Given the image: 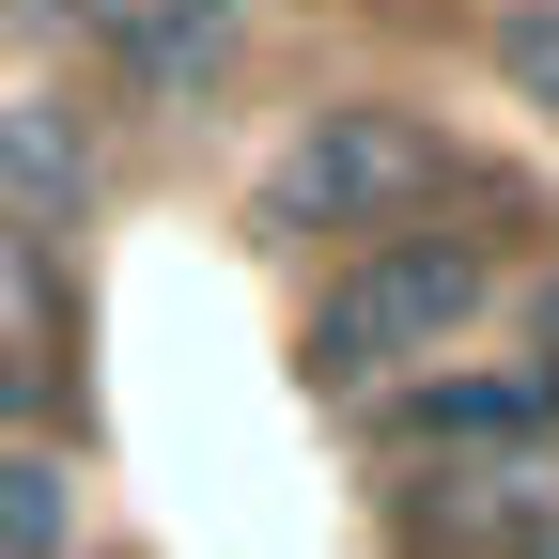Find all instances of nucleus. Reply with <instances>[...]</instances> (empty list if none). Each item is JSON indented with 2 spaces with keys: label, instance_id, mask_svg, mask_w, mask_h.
Returning a JSON list of instances; mask_svg holds the SVG:
<instances>
[{
  "label": "nucleus",
  "instance_id": "obj_1",
  "mask_svg": "<svg viewBox=\"0 0 559 559\" xmlns=\"http://www.w3.org/2000/svg\"><path fill=\"white\" fill-rule=\"evenodd\" d=\"M466 311H481V249H451V234H373L358 264L311 296V326H296V373L326 389V404H358V389H404V373H436L451 342H466Z\"/></svg>",
  "mask_w": 559,
  "mask_h": 559
},
{
  "label": "nucleus",
  "instance_id": "obj_2",
  "mask_svg": "<svg viewBox=\"0 0 559 559\" xmlns=\"http://www.w3.org/2000/svg\"><path fill=\"white\" fill-rule=\"evenodd\" d=\"M419 187H436V140L404 109H326V124H296L264 156V234H373Z\"/></svg>",
  "mask_w": 559,
  "mask_h": 559
},
{
  "label": "nucleus",
  "instance_id": "obj_3",
  "mask_svg": "<svg viewBox=\"0 0 559 559\" xmlns=\"http://www.w3.org/2000/svg\"><path fill=\"white\" fill-rule=\"evenodd\" d=\"M389 436H404V451H481V466H513V451L544 436V389H528V373H419V389L389 404Z\"/></svg>",
  "mask_w": 559,
  "mask_h": 559
},
{
  "label": "nucleus",
  "instance_id": "obj_4",
  "mask_svg": "<svg viewBox=\"0 0 559 559\" xmlns=\"http://www.w3.org/2000/svg\"><path fill=\"white\" fill-rule=\"evenodd\" d=\"M94 32L140 62L156 94H187V79H218V32H234V0H94Z\"/></svg>",
  "mask_w": 559,
  "mask_h": 559
},
{
  "label": "nucleus",
  "instance_id": "obj_5",
  "mask_svg": "<svg viewBox=\"0 0 559 559\" xmlns=\"http://www.w3.org/2000/svg\"><path fill=\"white\" fill-rule=\"evenodd\" d=\"M0 559H79V481L32 436H0Z\"/></svg>",
  "mask_w": 559,
  "mask_h": 559
},
{
  "label": "nucleus",
  "instance_id": "obj_6",
  "mask_svg": "<svg viewBox=\"0 0 559 559\" xmlns=\"http://www.w3.org/2000/svg\"><path fill=\"white\" fill-rule=\"evenodd\" d=\"M0 187L32 202V218H62V202L94 187V140L62 124V109H0Z\"/></svg>",
  "mask_w": 559,
  "mask_h": 559
},
{
  "label": "nucleus",
  "instance_id": "obj_7",
  "mask_svg": "<svg viewBox=\"0 0 559 559\" xmlns=\"http://www.w3.org/2000/svg\"><path fill=\"white\" fill-rule=\"evenodd\" d=\"M498 62H513L528 109H559V0H513V16H498Z\"/></svg>",
  "mask_w": 559,
  "mask_h": 559
},
{
  "label": "nucleus",
  "instance_id": "obj_8",
  "mask_svg": "<svg viewBox=\"0 0 559 559\" xmlns=\"http://www.w3.org/2000/svg\"><path fill=\"white\" fill-rule=\"evenodd\" d=\"M513 559H559V498H544V513H528V528H513Z\"/></svg>",
  "mask_w": 559,
  "mask_h": 559
}]
</instances>
